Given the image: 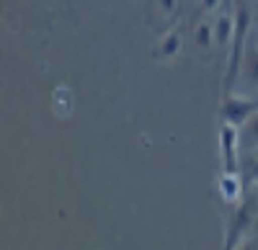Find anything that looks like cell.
Masks as SVG:
<instances>
[{
	"mask_svg": "<svg viewBox=\"0 0 258 250\" xmlns=\"http://www.w3.org/2000/svg\"><path fill=\"white\" fill-rule=\"evenodd\" d=\"M248 75L253 80H258V47H253L248 54Z\"/></svg>",
	"mask_w": 258,
	"mask_h": 250,
	"instance_id": "obj_1",
	"label": "cell"
}]
</instances>
